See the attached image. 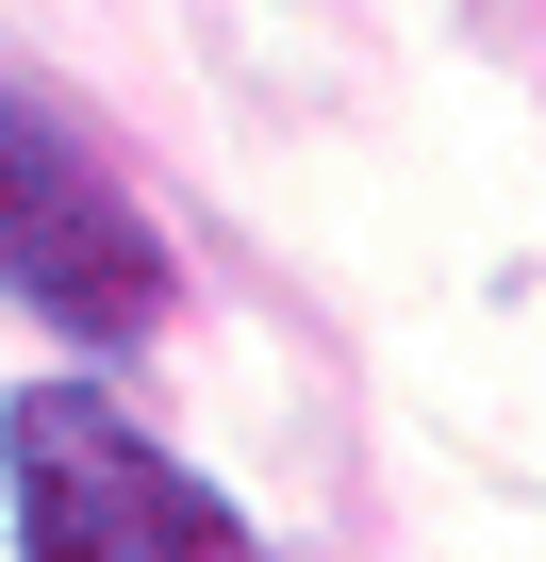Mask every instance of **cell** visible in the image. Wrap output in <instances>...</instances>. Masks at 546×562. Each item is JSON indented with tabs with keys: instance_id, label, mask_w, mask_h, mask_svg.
<instances>
[{
	"instance_id": "obj_2",
	"label": "cell",
	"mask_w": 546,
	"mask_h": 562,
	"mask_svg": "<svg viewBox=\"0 0 546 562\" xmlns=\"http://www.w3.org/2000/svg\"><path fill=\"white\" fill-rule=\"evenodd\" d=\"M0 299H34L67 348H133L166 315V232L34 83H0Z\"/></svg>"
},
{
	"instance_id": "obj_1",
	"label": "cell",
	"mask_w": 546,
	"mask_h": 562,
	"mask_svg": "<svg viewBox=\"0 0 546 562\" xmlns=\"http://www.w3.org/2000/svg\"><path fill=\"white\" fill-rule=\"evenodd\" d=\"M0 529H18V562H265V529L100 381L0 397Z\"/></svg>"
}]
</instances>
